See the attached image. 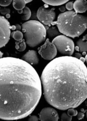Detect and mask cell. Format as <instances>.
<instances>
[{
	"mask_svg": "<svg viewBox=\"0 0 87 121\" xmlns=\"http://www.w3.org/2000/svg\"><path fill=\"white\" fill-rule=\"evenodd\" d=\"M42 95L41 79L31 65L15 57L0 59V119L26 117L35 110Z\"/></svg>",
	"mask_w": 87,
	"mask_h": 121,
	"instance_id": "6da1fadb",
	"label": "cell"
},
{
	"mask_svg": "<svg viewBox=\"0 0 87 121\" xmlns=\"http://www.w3.org/2000/svg\"><path fill=\"white\" fill-rule=\"evenodd\" d=\"M87 69L75 57L52 60L42 71L41 83L46 101L60 110L75 108L87 98Z\"/></svg>",
	"mask_w": 87,
	"mask_h": 121,
	"instance_id": "7a4b0ae2",
	"label": "cell"
},
{
	"mask_svg": "<svg viewBox=\"0 0 87 121\" xmlns=\"http://www.w3.org/2000/svg\"><path fill=\"white\" fill-rule=\"evenodd\" d=\"M51 25H56L60 33L74 38L79 37L86 30L87 18L85 16L75 11H66L58 16L57 20Z\"/></svg>",
	"mask_w": 87,
	"mask_h": 121,
	"instance_id": "3957f363",
	"label": "cell"
},
{
	"mask_svg": "<svg viewBox=\"0 0 87 121\" xmlns=\"http://www.w3.org/2000/svg\"><path fill=\"white\" fill-rule=\"evenodd\" d=\"M22 30L24 33L25 42L31 48L38 45L46 39L45 27L38 21L30 20L25 22L22 25Z\"/></svg>",
	"mask_w": 87,
	"mask_h": 121,
	"instance_id": "277c9868",
	"label": "cell"
},
{
	"mask_svg": "<svg viewBox=\"0 0 87 121\" xmlns=\"http://www.w3.org/2000/svg\"><path fill=\"white\" fill-rule=\"evenodd\" d=\"M52 43L56 46L57 50L65 56H70L74 51V43L73 40L66 36L60 35L53 39Z\"/></svg>",
	"mask_w": 87,
	"mask_h": 121,
	"instance_id": "5b68a950",
	"label": "cell"
},
{
	"mask_svg": "<svg viewBox=\"0 0 87 121\" xmlns=\"http://www.w3.org/2000/svg\"><path fill=\"white\" fill-rule=\"evenodd\" d=\"M37 16L43 25L45 26L51 25L56 18L55 9H48L45 6H41L37 11Z\"/></svg>",
	"mask_w": 87,
	"mask_h": 121,
	"instance_id": "8992f818",
	"label": "cell"
},
{
	"mask_svg": "<svg viewBox=\"0 0 87 121\" xmlns=\"http://www.w3.org/2000/svg\"><path fill=\"white\" fill-rule=\"evenodd\" d=\"M11 25L9 22L3 16H0V48L5 46L9 41Z\"/></svg>",
	"mask_w": 87,
	"mask_h": 121,
	"instance_id": "52a82bcc",
	"label": "cell"
},
{
	"mask_svg": "<svg viewBox=\"0 0 87 121\" xmlns=\"http://www.w3.org/2000/svg\"><path fill=\"white\" fill-rule=\"evenodd\" d=\"M38 53L42 58L47 60H52L56 57L57 50L56 46L50 42L49 39L46 40L45 43L38 48Z\"/></svg>",
	"mask_w": 87,
	"mask_h": 121,
	"instance_id": "ba28073f",
	"label": "cell"
},
{
	"mask_svg": "<svg viewBox=\"0 0 87 121\" xmlns=\"http://www.w3.org/2000/svg\"><path fill=\"white\" fill-rule=\"evenodd\" d=\"M41 121H58L59 118L57 111L51 107H45L42 109L39 114Z\"/></svg>",
	"mask_w": 87,
	"mask_h": 121,
	"instance_id": "9c48e42d",
	"label": "cell"
},
{
	"mask_svg": "<svg viewBox=\"0 0 87 121\" xmlns=\"http://www.w3.org/2000/svg\"><path fill=\"white\" fill-rule=\"evenodd\" d=\"M21 59L31 65L38 64L39 62L37 53L34 50H29L22 56Z\"/></svg>",
	"mask_w": 87,
	"mask_h": 121,
	"instance_id": "30bf717a",
	"label": "cell"
},
{
	"mask_svg": "<svg viewBox=\"0 0 87 121\" xmlns=\"http://www.w3.org/2000/svg\"><path fill=\"white\" fill-rule=\"evenodd\" d=\"M87 1L83 0H76L73 4V9L77 13H85L87 9Z\"/></svg>",
	"mask_w": 87,
	"mask_h": 121,
	"instance_id": "8fae6325",
	"label": "cell"
},
{
	"mask_svg": "<svg viewBox=\"0 0 87 121\" xmlns=\"http://www.w3.org/2000/svg\"><path fill=\"white\" fill-rule=\"evenodd\" d=\"M45 27L46 31V34L47 33L49 37L53 38L60 35V32L57 27L55 26L51 25L48 26H45Z\"/></svg>",
	"mask_w": 87,
	"mask_h": 121,
	"instance_id": "7c38bea8",
	"label": "cell"
},
{
	"mask_svg": "<svg viewBox=\"0 0 87 121\" xmlns=\"http://www.w3.org/2000/svg\"><path fill=\"white\" fill-rule=\"evenodd\" d=\"M87 35L84 36L82 39L78 40L77 42V46L79 48V52H86L87 50Z\"/></svg>",
	"mask_w": 87,
	"mask_h": 121,
	"instance_id": "4fadbf2b",
	"label": "cell"
},
{
	"mask_svg": "<svg viewBox=\"0 0 87 121\" xmlns=\"http://www.w3.org/2000/svg\"><path fill=\"white\" fill-rule=\"evenodd\" d=\"M13 6L14 9L18 11H22L26 6V2L25 0H15L12 2Z\"/></svg>",
	"mask_w": 87,
	"mask_h": 121,
	"instance_id": "5bb4252c",
	"label": "cell"
},
{
	"mask_svg": "<svg viewBox=\"0 0 87 121\" xmlns=\"http://www.w3.org/2000/svg\"><path fill=\"white\" fill-rule=\"evenodd\" d=\"M26 44L24 39H22L20 41H16L15 43V48L19 52H23L26 49Z\"/></svg>",
	"mask_w": 87,
	"mask_h": 121,
	"instance_id": "9a60e30c",
	"label": "cell"
},
{
	"mask_svg": "<svg viewBox=\"0 0 87 121\" xmlns=\"http://www.w3.org/2000/svg\"><path fill=\"white\" fill-rule=\"evenodd\" d=\"M43 2H44L45 3L48 4V5H50L52 6H59L63 4H65L68 2V0H42Z\"/></svg>",
	"mask_w": 87,
	"mask_h": 121,
	"instance_id": "2e32d148",
	"label": "cell"
},
{
	"mask_svg": "<svg viewBox=\"0 0 87 121\" xmlns=\"http://www.w3.org/2000/svg\"><path fill=\"white\" fill-rule=\"evenodd\" d=\"M23 15L22 16V19L23 21H27L31 16V12L30 9L27 6H25L23 10Z\"/></svg>",
	"mask_w": 87,
	"mask_h": 121,
	"instance_id": "e0dca14e",
	"label": "cell"
},
{
	"mask_svg": "<svg viewBox=\"0 0 87 121\" xmlns=\"http://www.w3.org/2000/svg\"><path fill=\"white\" fill-rule=\"evenodd\" d=\"M11 35L12 37L16 41H19L23 39V33L19 31H16L13 32L11 34Z\"/></svg>",
	"mask_w": 87,
	"mask_h": 121,
	"instance_id": "ac0fdd59",
	"label": "cell"
},
{
	"mask_svg": "<svg viewBox=\"0 0 87 121\" xmlns=\"http://www.w3.org/2000/svg\"><path fill=\"white\" fill-rule=\"evenodd\" d=\"M77 114H78L77 111L75 110L73 108H70L68 109L67 114L71 117L77 116Z\"/></svg>",
	"mask_w": 87,
	"mask_h": 121,
	"instance_id": "d6986e66",
	"label": "cell"
},
{
	"mask_svg": "<svg viewBox=\"0 0 87 121\" xmlns=\"http://www.w3.org/2000/svg\"><path fill=\"white\" fill-rule=\"evenodd\" d=\"M72 119V117H70L65 113H63L61 116V121H71Z\"/></svg>",
	"mask_w": 87,
	"mask_h": 121,
	"instance_id": "ffe728a7",
	"label": "cell"
},
{
	"mask_svg": "<svg viewBox=\"0 0 87 121\" xmlns=\"http://www.w3.org/2000/svg\"><path fill=\"white\" fill-rule=\"evenodd\" d=\"M12 2V0H0V6H7L10 5Z\"/></svg>",
	"mask_w": 87,
	"mask_h": 121,
	"instance_id": "44dd1931",
	"label": "cell"
},
{
	"mask_svg": "<svg viewBox=\"0 0 87 121\" xmlns=\"http://www.w3.org/2000/svg\"><path fill=\"white\" fill-rule=\"evenodd\" d=\"M73 3L72 1L68 2L67 3L66 5V8L69 11H71L73 9Z\"/></svg>",
	"mask_w": 87,
	"mask_h": 121,
	"instance_id": "7402d4cb",
	"label": "cell"
},
{
	"mask_svg": "<svg viewBox=\"0 0 87 121\" xmlns=\"http://www.w3.org/2000/svg\"><path fill=\"white\" fill-rule=\"evenodd\" d=\"M0 12L2 14L5 15L6 14H10V9L7 8H4L0 9Z\"/></svg>",
	"mask_w": 87,
	"mask_h": 121,
	"instance_id": "603a6c76",
	"label": "cell"
},
{
	"mask_svg": "<svg viewBox=\"0 0 87 121\" xmlns=\"http://www.w3.org/2000/svg\"><path fill=\"white\" fill-rule=\"evenodd\" d=\"M38 118L37 116L35 115H32L29 118L28 121H38Z\"/></svg>",
	"mask_w": 87,
	"mask_h": 121,
	"instance_id": "cb8c5ba5",
	"label": "cell"
},
{
	"mask_svg": "<svg viewBox=\"0 0 87 121\" xmlns=\"http://www.w3.org/2000/svg\"><path fill=\"white\" fill-rule=\"evenodd\" d=\"M77 118L78 120H81L82 119H83L84 118V114L82 112H79V113H78L77 114Z\"/></svg>",
	"mask_w": 87,
	"mask_h": 121,
	"instance_id": "d4e9b609",
	"label": "cell"
},
{
	"mask_svg": "<svg viewBox=\"0 0 87 121\" xmlns=\"http://www.w3.org/2000/svg\"><path fill=\"white\" fill-rule=\"evenodd\" d=\"M59 10L61 12H62V13H64L65 12H66V8L64 6H61L60 7H59Z\"/></svg>",
	"mask_w": 87,
	"mask_h": 121,
	"instance_id": "484cf974",
	"label": "cell"
},
{
	"mask_svg": "<svg viewBox=\"0 0 87 121\" xmlns=\"http://www.w3.org/2000/svg\"><path fill=\"white\" fill-rule=\"evenodd\" d=\"M15 30H17V31H20V30L22 29V28H21V27L20 25L17 24V25H15Z\"/></svg>",
	"mask_w": 87,
	"mask_h": 121,
	"instance_id": "4316f807",
	"label": "cell"
},
{
	"mask_svg": "<svg viewBox=\"0 0 87 121\" xmlns=\"http://www.w3.org/2000/svg\"><path fill=\"white\" fill-rule=\"evenodd\" d=\"M82 57V55L80 53H76L75 54V58H76L77 59H79L80 58V57Z\"/></svg>",
	"mask_w": 87,
	"mask_h": 121,
	"instance_id": "83f0119b",
	"label": "cell"
},
{
	"mask_svg": "<svg viewBox=\"0 0 87 121\" xmlns=\"http://www.w3.org/2000/svg\"><path fill=\"white\" fill-rule=\"evenodd\" d=\"M10 29H11V30H15V25L11 26Z\"/></svg>",
	"mask_w": 87,
	"mask_h": 121,
	"instance_id": "f1b7e54d",
	"label": "cell"
},
{
	"mask_svg": "<svg viewBox=\"0 0 87 121\" xmlns=\"http://www.w3.org/2000/svg\"><path fill=\"white\" fill-rule=\"evenodd\" d=\"M79 60H80V61H81L82 62H83V63H84L85 61V59H84V58H83V57H80V58L79 59Z\"/></svg>",
	"mask_w": 87,
	"mask_h": 121,
	"instance_id": "f546056e",
	"label": "cell"
},
{
	"mask_svg": "<svg viewBox=\"0 0 87 121\" xmlns=\"http://www.w3.org/2000/svg\"><path fill=\"white\" fill-rule=\"evenodd\" d=\"M3 56V53L1 51H0V59L2 58Z\"/></svg>",
	"mask_w": 87,
	"mask_h": 121,
	"instance_id": "4dcf8cb0",
	"label": "cell"
},
{
	"mask_svg": "<svg viewBox=\"0 0 87 121\" xmlns=\"http://www.w3.org/2000/svg\"><path fill=\"white\" fill-rule=\"evenodd\" d=\"M25 2H26V4L29 3H30V2L32 1V0H25Z\"/></svg>",
	"mask_w": 87,
	"mask_h": 121,
	"instance_id": "1f68e13d",
	"label": "cell"
},
{
	"mask_svg": "<svg viewBox=\"0 0 87 121\" xmlns=\"http://www.w3.org/2000/svg\"><path fill=\"white\" fill-rule=\"evenodd\" d=\"M75 48V49L77 51H79V48L77 46H76L75 48Z\"/></svg>",
	"mask_w": 87,
	"mask_h": 121,
	"instance_id": "d6a6232c",
	"label": "cell"
},
{
	"mask_svg": "<svg viewBox=\"0 0 87 121\" xmlns=\"http://www.w3.org/2000/svg\"><path fill=\"white\" fill-rule=\"evenodd\" d=\"M10 17V14H6V17L7 18H9Z\"/></svg>",
	"mask_w": 87,
	"mask_h": 121,
	"instance_id": "836d02e7",
	"label": "cell"
},
{
	"mask_svg": "<svg viewBox=\"0 0 87 121\" xmlns=\"http://www.w3.org/2000/svg\"><path fill=\"white\" fill-rule=\"evenodd\" d=\"M82 55H83V56H86V52H83Z\"/></svg>",
	"mask_w": 87,
	"mask_h": 121,
	"instance_id": "e575fe53",
	"label": "cell"
}]
</instances>
